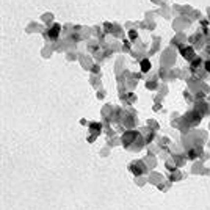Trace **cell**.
I'll use <instances>...</instances> for the list:
<instances>
[{
    "instance_id": "1",
    "label": "cell",
    "mask_w": 210,
    "mask_h": 210,
    "mask_svg": "<svg viewBox=\"0 0 210 210\" xmlns=\"http://www.w3.org/2000/svg\"><path fill=\"white\" fill-rule=\"evenodd\" d=\"M58 33H60V25L55 24V25L52 27V30L49 32V36H50V38H56V36H58Z\"/></svg>"
},
{
    "instance_id": "2",
    "label": "cell",
    "mask_w": 210,
    "mask_h": 210,
    "mask_svg": "<svg viewBox=\"0 0 210 210\" xmlns=\"http://www.w3.org/2000/svg\"><path fill=\"white\" fill-rule=\"evenodd\" d=\"M149 69H151V63H149L148 60H143V61H141V71L143 72H148Z\"/></svg>"
},
{
    "instance_id": "3",
    "label": "cell",
    "mask_w": 210,
    "mask_h": 210,
    "mask_svg": "<svg viewBox=\"0 0 210 210\" xmlns=\"http://www.w3.org/2000/svg\"><path fill=\"white\" fill-rule=\"evenodd\" d=\"M205 69H207V71L210 72V61H207V63H205Z\"/></svg>"
}]
</instances>
